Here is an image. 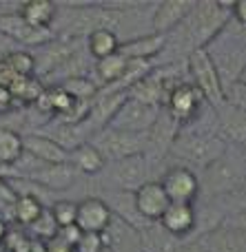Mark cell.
Segmentation results:
<instances>
[{
	"label": "cell",
	"instance_id": "25",
	"mask_svg": "<svg viewBox=\"0 0 246 252\" xmlns=\"http://www.w3.org/2000/svg\"><path fill=\"white\" fill-rule=\"evenodd\" d=\"M124 66H127V60H124L120 53H113V56H106L96 62V75L100 78L102 84L113 87L124 75Z\"/></svg>",
	"mask_w": 246,
	"mask_h": 252
},
{
	"label": "cell",
	"instance_id": "31",
	"mask_svg": "<svg viewBox=\"0 0 246 252\" xmlns=\"http://www.w3.org/2000/svg\"><path fill=\"white\" fill-rule=\"evenodd\" d=\"M224 226L235 228V230H246V210H240V213H233L226 217Z\"/></svg>",
	"mask_w": 246,
	"mask_h": 252
},
{
	"label": "cell",
	"instance_id": "28",
	"mask_svg": "<svg viewBox=\"0 0 246 252\" xmlns=\"http://www.w3.org/2000/svg\"><path fill=\"white\" fill-rule=\"evenodd\" d=\"M29 230H34V235H35V239H38V241H44V239H53V237L58 235V230H60V228H58V223H56V219H53L51 210L44 208L42 213H40V217L29 226Z\"/></svg>",
	"mask_w": 246,
	"mask_h": 252
},
{
	"label": "cell",
	"instance_id": "3",
	"mask_svg": "<svg viewBox=\"0 0 246 252\" xmlns=\"http://www.w3.org/2000/svg\"><path fill=\"white\" fill-rule=\"evenodd\" d=\"M144 142H149V135H140V133H129V130H118L105 126L96 133V137L89 144L100 151V155L106 159H124V157H133V155H142L144 151Z\"/></svg>",
	"mask_w": 246,
	"mask_h": 252
},
{
	"label": "cell",
	"instance_id": "20",
	"mask_svg": "<svg viewBox=\"0 0 246 252\" xmlns=\"http://www.w3.org/2000/svg\"><path fill=\"white\" fill-rule=\"evenodd\" d=\"M18 13L22 16V20L29 22L31 27H40V29H47V27L53 25L58 16V4L47 2V0H31V2H25Z\"/></svg>",
	"mask_w": 246,
	"mask_h": 252
},
{
	"label": "cell",
	"instance_id": "23",
	"mask_svg": "<svg viewBox=\"0 0 246 252\" xmlns=\"http://www.w3.org/2000/svg\"><path fill=\"white\" fill-rule=\"evenodd\" d=\"M13 102H22V104H35L38 97L42 95L44 87L35 75H25V78H16L11 87L7 89Z\"/></svg>",
	"mask_w": 246,
	"mask_h": 252
},
{
	"label": "cell",
	"instance_id": "12",
	"mask_svg": "<svg viewBox=\"0 0 246 252\" xmlns=\"http://www.w3.org/2000/svg\"><path fill=\"white\" fill-rule=\"evenodd\" d=\"M22 151L42 164H69V153L40 133L22 135Z\"/></svg>",
	"mask_w": 246,
	"mask_h": 252
},
{
	"label": "cell",
	"instance_id": "15",
	"mask_svg": "<svg viewBox=\"0 0 246 252\" xmlns=\"http://www.w3.org/2000/svg\"><path fill=\"white\" fill-rule=\"evenodd\" d=\"M162 230L167 235L182 237L189 235L195 228V210L189 204H169V208L164 210V215L160 217Z\"/></svg>",
	"mask_w": 246,
	"mask_h": 252
},
{
	"label": "cell",
	"instance_id": "9",
	"mask_svg": "<svg viewBox=\"0 0 246 252\" xmlns=\"http://www.w3.org/2000/svg\"><path fill=\"white\" fill-rule=\"evenodd\" d=\"M113 221V210L100 197H87L78 204L75 215V228L80 232H93V235H105Z\"/></svg>",
	"mask_w": 246,
	"mask_h": 252
},
{
	"label": "cell",
	"instance_id": "33",
	"mask_svg": "<svg viewBox=\"0 0 246 252\" xmlns=\"http://www.w3.org/2000/svg\"><path fill=\"white\" fill-rule=\"evenodd\" d=\"M235 16V20L240 22L242 27H246V0H238V2L233 4V11H231Z\"/></svg>",
	"mask_w": 246,
	"mask_h": 252
},
{
	"label": "cell",
	"instance_id": "16",
	"mask_svg": "<svg viewBox=\"0 0 246 252\" xmlns=\"http://www.w3.org/2000/svg\"><path fill=\"white\" fill-rule=\"evenodd\" d=\"M127 100V91H113V89H106L105 93H98L93 97L91 104V115H89V122H96L98 130L109 126L111 118L118 113V109L124 104Z\"/></svg>",
	"mask_w": 246,
	"mask_h": 252
},
{
	"label": "cell",
	"instance_id": "24",
	"mask_svg": "<svg viewBox=\"0 0 246 252\" xmlns=\"http://www.w3.org/2000/svg\"><path fill=\"white\" fill-rule=\"evenodd\" d=\"M42 210H44L42 201H40L35 195H31V192H18L16 206H13V219H16L18 223L29 228L31 223L40 217Z\"/></svg>",
	"mask_w": 246,
	"mask_h": 252
},
{
	"label": "cell",
	"instance_id": "6",
	"mask_svg": "<svg viewBox=\"0 0 246 252\" xmlns=\"http://www.w3.org/2000/svg\"><path fill=\"white\" fill-rule=\"evenodd\" d=\"M0 33L9 35L16 42H22L27 47H44V44L56 40V31L51 27L40 29V27H31L29 22L22 20L18 11L0 13Z\"/></svg>",
	"mask_w": 246,
	"mask_h": 252
},
{
	"label": "cell",
	"instance_id": "1",
	"mask_svg": "<svg viewBox=\"0 0 246 252\" xmlns=\"http://www.w3.org/2000/svg\"><path fill=\"white\" fill-rule=\"evenodd\" d=\"M229 13L224 7L217 2H195L193 9L189 11V16L184 18L177 29L184 31V42L186 51H195V49H204L217 33L222 31V27L229 20Z\"/></svg>",
	"mask_w": 246,
	"mask_h": 252
},
{
	"label": "cell",
	"instance_id": "35",
	"mask_svg": "<svg viewBox=\"0 0 246 252\" xmlns=\"http://www.w3.org/2000/svg\"><path fill=\"white\" fill-rule=\"evenodd\" d=\"M11 104H13V100H11V95H9V91L0 87V111H7Z\"/></svg>",
	"mask_w": 246,
	"mask_h": 252
},
{
	"label": "cell",
	"instance_id": "27",
	"mask_svg": "<svg viewBox=\"0 0 246 252\" xmlns=\"http://www.w3.org/2000/svg\"><path fill=\"white\" fill-rule=\"evenodd\" d=\"M49 210H51V215H53V219H56L58 228L75 226V215H78V204H75V201L58 199Z\"/></svg>",
	"mask_w": 246,
	"mask_h": 252
},
{
	"label": "cell",
	"instance_id": "10",
	"mask_svg": "<svg viewBox=\"0 0 246 252\" xmlns=\"http://www.w3.org/2000/svg\"><path fill=\"white\" fill-rule=\"evenodd\" d=\"M169 197L164 192V188L160 186V182H144L136 192H133V206L136 213L151 221H160V217L164 215V210L169 208Z\"/></svg>",
	"mask_w": 246,
	"mask_h": 252
},
{
	"label": "cell",
	"instance_id": "26",
	"mask_svg": "<svg viewBox=\"0 0 246 252\" xmlns=\"http://www.w3.org/2000/svg\"><path fill=\"white\" fill-rule=\"evenodd\" d=\"M60 91H65L71 100H93L98 95V87L87 75H69L60 82Z\"/></svg>",
	"mask_w": 246,
	"mask_h": 252
},
{
	"label": "cell",
	"instance_id": "11",
	"mask_svg": "<svg viewBox=\"0 0 246 252\" xmlns=\"http://www.w3.org/2000/svg\"><path fill=\"white\" fill-rule=\"evenodd\" d=\"M193 0H167L160 2L158 9L153 13V33L167 35L169 31L177 29L184 22V18L189 16V11L193 9Z\"/></svg>",
	"mask_w": 246,
	"mask_h": 252
},
{
	"label": "cell",
	"instance_id": "30",
	"mask_svg": "<svg viewBox=\"0 0 246 252\" xmlns=\"http://www.w3.org/2000/svg\"><path fill=\"white\" fill-rule=\"evenodd\" d=\"M102 250H105V239H102V235H93V232H82L73 248V252H102Z\"/></svg>",
	"mask_w": 246,
	"mask_h": 252
},
{
	"label": "cell",
	"instance_id": "5",
	"mask_svg": "<svg viewBox=\"0 0 246 252\" xmlns=\"http://www.w3.org/2000/svg\"><path fill=\"white\" fill-rule=\"evenodd\" d=\"M160 113H162V106L144 104V102L127 97L124 104L118 109V113L111 118L109 126L111 128H118V130H129V133L149 135V130L158 122Z\"/></svg>",
	"mask_w": 246,
	"mask_h": 252
},
{
	"label": "cell",
	"instance_id": "13",
	"mask_svg": "<svg viewBox=\"0 0 246 252\" xmlns=\"http://www.w3.org/2000/svg\"><path fill=\"white\" fill-rule=\"evenodd\" d=\"M164 44H167L164 35H138V38H131L127 42H120L118 53L124 60H153L158 53L164 51Z\"/></svg>",
	"mask_w": 246,
	"mask_h": 252
},
{
	"label": "cell",
	"instance_id": "32",
	"mask_svg": "<svg viewBox=\"0 0 246 252\" xmlns=\"http://www.w3.org/2000/svg\"><path fill=\"white\" fill-rule=\"evenodd\" d=\"M229 201H231V206H235V213H240V210H246V188L231 192Z\"/></svg>",
	"mask_w": 246,
	"mask_h": 252
},
{
	"label": "cell",
	"instance_id": "37",
	"mask_svg": "<svg viewBox=\"0 0 246 252\" xmlns=\"http://www.w3.org/2000/svg\"><path fill=\"white\" fill-rule=\"evenodd\" d=\"M244 155H246V146H244Z\"/></svg>",
	"mask_w": 246,
	"mask_h": 252
},
{
	"label": "cell",
	"instance_id": "34",
	"mask_svg": "<svg viewBox=\"0 0 246 252\" xmlns=\"http://www.w3.org/2000/svg\"><path fill=\"white\" fill-rule=\"evenodd\" d=\"M27 252H49V248H47V244H44V241L29 239V244H27Z\"/></svg>",
	"mask_w": 246,
	"mask_h": 252
},
{
	"label": "cell",
	"instance_id": "29",
	"mask_svg": "<svg viewBox=\"0 0 246 252\" xmlns=\"http://www.w3.org/2000/svg\"><path fill=\"white\" fill-rule=\"evenodd\" d=\"M2 60L7 62V64L11 66L13 73L20 75V78H25V75H34V71H35L34 56L27 53V51H11V53H7Z\"/></svg>",
	"mask_w": 246,
	"mask_h": 252
},
{
	"label": "cell",
	"instance_id": "8",
	"mask_svg": "<svg viewBox=\"0 0 246 252\" xmlns=\"http://www.w3.org/2000/svg\"><path fill=\"white\" fill-rule=\"evenodd\" d=\"M160 186L164 188L171 204H193L200 195V179L186 166H173L164 173Z\"/></svg>",
	"mask_w": 246,
	"mask_h": 252
},
{
	"label": "cell",
	"instance_id": "22",
	"mask_svg": "<svg viewBox=\"0 0 246 252\" xmlns=\"http://www.w3.org/2000/svg\"><path fill=\"white\" fill-rule=\"evenodd\" d=\"M87 47L96 60H102L106 56H113L120 49V38L113 29H96L87 35Z\"/></svg>",
	"mask_w": 246,
	"mask_h": 252
},
{
	"label": "cell",
	"instance_id": "19",
	"mask_svg": "<svg viewBox=\"0 0 246 252\" xmlns=\"http://www.w3.org/2000/svg\"><path fill=\"white\" fill-rule=\"evenodd\" d=\"M58 126H47V130L40 135L49 137L51 142H56L60 148H65L67 153H71L73 148H78L80 144L87 142V133H84V126H73V124H62L56 122Z\"/></svg>",
	"mask_w": 246,
	"mask_h": 252
},
{
	"label": "cell",
	"instance_id": "17",
	"mask_svg": "<svg viewBox=\"0 0 246 252\" xmlns=\"http://www.w3.org/2000/svg\"><path fill=\"white\" fill-rule=\"evenodd\" d=\"M69 164L82 175H96L105 168L106 161L93 144L84 142V144H80L78 148H73V151L69 153Z\"/></svg>",
	"mask_w": 246,
	"mask_h": 252
},
{
	"label": "cell",
	"instance_id": "7",
	"mask_svg": "<svg viewBox=\"0 0 246 252\" xmlns=\"http://www.w3.org/2000/svg\"><path fill=\"white\" fill-rule=\"evenodd\" d=\"M167 113L176 124H189L200 115L202 109V95L200 91L189 82H180L171 89L167 102Z\"/></svg>",
	"mask_w": 246,
	"mask_h": 252
},
{
	"label": "cell",
	"instance_id": "21",
	"mask_svg": "<svg viewBox=\"0 0 246 252\" xmlns=\"http://www.w3.org/2000/svg\"><path fill=\"white\" fill-rule=\"evenodd\" d=\"M22 153V135L9 126H0V170L11 168Z\"/></svg>",
	"mask_w": 246,
	"mask_h": 252
},
{
	"label": "cell",
	"instance_id": "4",
	"mask_svg": "<svg viewBox=\"0 0 246 252\" xmlns=\"http://www.w3.org/2000/svg\"><path fill=\"white\" fill-rule=\"evenodd\" d=\"M173 148H176V153H180L182 157H186L191 164L202 166V168L213 166L224 155V142H222L217 135H207V133L176 135Z\"/></svg>",
	"mask_w": 246,
	"mask_h": 252
},
{
	"label": "cell",
	"instance_id": "2",
	"mask_svg": "<svg viewBox=\"0 0 246 252\" xmlns=\"http://www.w3.org/2000/svg\"><path fill=\"white\" fill-rule=\"evenodd\" d=\"M186 62H189V71L191 78H193V87L200 91L202 100L220 109L224 104V87H222L220 71L213 64L211 53L207 49H195L189 53Z\"/></svg>",
	"mask_w": 246,
	"mask_h": 252
},
{
	"label": "cell",
	"instance_id": "14",
	"mask_svg": "<svg viewBox=\"0 0 246 252\" xmlns=\"http://www.w3.org/2000/svg\"><path fill=\"white\" fill-rule=\"evenodd\" d=\"M217 120H220L217 137L222 142H240L246 146V111H240L224 102L217 109Z\"/></svg>",
	"mask_w": 246,
	"mask_h": 252
},
{
	"label": "cell",
	"instance_id": "36",
	"mask_svg": "<svg viewBox=\"0 0 246 252\" xmlns=\"http://www.w3.org/2000/svg\"><path fill=\"white\" fill-rule=\"evenodd\" d=\"M2 182H4V177H0V186H2Z\"/></svg>",
	"mask_w": 246,
	"mask_h": 252
},
{
	"label": "cell",
	"instance_id": "18",
	"mask_svg": "<svg viewBox=\"0 0 246 252\" xmlns=\"http://www.w3.org/2000/svg\"><path fill=\"white\" fill-rule=\"evenodd\" d=\"M144 173H146V161L144 155H133L124 157V159L115 161V182L122 188H131L138 184V188L144 184Z\"/></svg>",
	"mask_w": 246,
	"mask_h": 252
}]
</instances>
